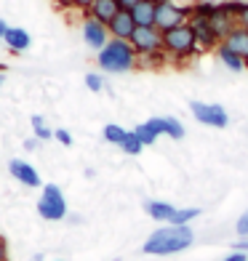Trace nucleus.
I'll use <instances>...</instances> for the list:
<instances>
[{"mask_svg":"<svg viewBox=\"0 0 248 261\" xmlns=\"http://www.w3.org/2000/svg\"><path fill=\"white\" fill-rule=\"evenodd\" d=\"M195 243V232L190 224H165V227L155 229L144 245H141V253L147 256H173V253H182L187 251Z\"/></svg>","mask_w":248,"mask_h":261,"instance_id":"1","label":"nucleus"},{"mask_svg":"<svg viewBox=\"0 0 248 261\" xmlns=\"http://www.w3.org/2000/svg\"><path fill=\"white\" fill-rule=\"evenodd\" d=\"M96 64H99L102 72L126 75V72H131V69L139 67V56H136L134 45L128 40L110 38V43L104 45L102 51H96Z\"/></svg>","mask_w":248,"mask_h":261,"instance_id":"2","label":"nucleus"},{"mask_svg":"<svg viewBox=\"0 0 248 261\" xmlns=\"http://www.w3.org/2000/svg\"><path fill=\"white\" fill-rule=\"evenodd\" d=\"M163 51L168 54V59H176V62H184V59L200 54V45H197L192 27L179 24L173 30H165L163 32Z\"/></svg>","mask_w":248,"mask_h":261,"instance_id":"3","label":"nucleus"},{"mask_svg":"<svg viewBox=\"0 0 248 261\" xmlns=\"http://www.w3.org/2000/svg\"><path fill=\"white\" fill-rule=\"evenodd\" d=\"M38 213H40L43 221H62V219H67V200H64V192L56 184H45L43 187V195L38 200Z\"/></svg>","mask_w":248,"mask_h":261,"instance_id":"4","label":"nucleus"},{"mask_svg":"<svg viewBox=\"0 0 248 261\" xmlns=\"http://www.w3.org/2000/svg\"><path fill=\"white\" fill-rule=\"evenodd\" d=\"M190 16H192V6H179L176 0H171V3H158L155 27L160 32H165V30H173L179 24H187Z\"/></svg>","mask_w":248,"mask_h":261,"instance_id":"5","label":"nucleus"},{"mask_svg":"<svg viewBox=\"0 0 248 261\" xmlns=\"http://www.w3.org/2000/svg\"><path fill=\"white\" fill-rule=\"evenodd\" d=\"M190 112L197 123H203L208 128H227L230 125V115L221 104H211V101H190Z\"/></svg>","mask_w":248,"mask_h":261,"instance_id":"6","label":"nucleus"},{"mask_svg":"<svg viewBox=\"0 0 248 261\" xmlns=\"http://www.w3.org/2000/svg\"><path fill=\"white\" fill-rule=\"evenodd\" d=\"M128 43L134 45L136 56L141 59V56H150V54H155V51L163 48V32L158 27H136L134 38Z\"/></svg>","mask_w":248,"mask_h":261,"instance_id":"7","label":"nucleus"},{"mask_svg":"<svg viewBox=\"0 0 248 261\" xmlns=\"http://www.w3.org/2000/svg\"><path fill=\"white\" fill-rule=\"evenodd\" d=\"M80 35H83V43H86L88 48H93V51H102L104 45L110 43L107 24H102V21H96L88 14H86V19H83V24H80Z\"/></svg>","mask_w":248,"mask_h":261,"instance_id":"8","label":"nucleus"},{"mask_svg":"<svg viewBox=\"0 0 248 261\" xmlns=\"http://www.w3.org/2000/svg\"><path fill=\"white\" fill-rule=\"evenodd\" d=\"M187 24H190L192 32H195L200 51H216L219 45H221V38L214 32V27H211L208 19H203V16H190V21H187Z\"/></svg>","mask_w":248,"mask_h":261,"instance_id":"9","label":"nucleus"},{"mask_svg":"<svg viewBox=\"0 0 248 261\" xmlns=\"http://www.w3.org/2000/svg\"><path fill=\"white\" fill-rule=\"evenodd\" d=\"M110 30V38H117V40H131L134 38V32H136V21L131 16V11L128 8H120L115 14V19L107 24Z\"/></svg>","mask_w":248,"mask_h":261,"instance_id":"10","label":"nucleus"},{"mask_svg":"<svg viewBox=\"0 0 248 261\" xmlns=\"http://www.w3.org/2000/svg\"><path fill=\"white\" fill-rule=\"evenodd\" d=\"M8 173L14 176V179L19 184H24V187H40V173L35 171V165H30L27 160H21V158H14L8 163Z\"/></svg>","mask_w":248,"mask_h":261,"instance_id":"11","label":"nucleus"},{"mask_svg":"<svg viewBox=\"0 0 248 261\" xmlns=\"http://www.w3.org/2000/svg\"><path fill=\"white\" fill-rule=\"evenodd\" d=\"M150 125H152V130H155L158 136H168V139H173V141H179V139H184V125L176 120V117H150L147 120Z\"/></svg>","mask_w":248,"mask_h":261,"instance_id":"12","label":"nucleus"},{"mask_svg":"<svg viewBox=\"0 0 248 261\" xmlns=\"http://www.w3.org/2000/svg\"><path fill=\"white\" fill-rule=\"evenodd\" d=\"M208 21H211V27H214V32L219 35V38L224 40L227 38V35L238 27V19H235L232 14H227V11H224V6L221 3H216V11L214 14L208 16Z\"/></svg>","mask_w":248,"mask_h":261,"instance_id":"13","label":"nucleus"},{"mask_svg":"<svg viewBox=\"0 0 248 261\" xmlns=\"http://www.w3.org/2000/svg\"><path fill=\"white\" fill-rule=\"evenodd\" d=\"M131 16L136 21V27H155L158 3H155V0H139V3L131 8Z\"/></svg>","mask_w":248,"mask_h":261,"instance_id":"14","label":"nucleus"},{"mask_svg":"<svg viewBox=\"0 0 248 261\" xmlns=\"http://www.w3.org/2000/svg\"><path fill=\"white\" fill-rule=\"evenodd\" d=\"M117 11H120V3H117V0H93L86 14L93 16L96 21H102V24H110Z\"/></svg>","mask_w":248,"mask_h":261,"instance_id":"15","label":"nucleus"},{"mask_svg":"<svg viewBox=\"0 0 248 261\" xmlns=\"http://www.w3.org/2000/svg\"><path fill=\"white\" fill-rule=\"evenodd\" d=\"M3 43H6V48L11 54H21V51H27L30 45H32V38H30V32L21 30V27H8Z\"/></svg>","mask_w":248,"mask_h":261,"instance_id":"16","label":"nucleus"},{"mask_svg":"<svg viewBox=\"0 0 248 261\" xmlns=\"http://www.w3.org/2000/svg\"><path fill=\"white\" fill-rule=\"evenodd\" d=\"M144 211L152 221H163V224H171L176 216V208L171 203H165V200H147Z\"/></svg>","mask_w":248,"mask_h":261,"instance_id":"17","label":"nucleus"},{"mask_svg":"<svg viewBox=\"0 0 248 261\" xmlns=\"http://www.w3.org/2000/svg\"><path fill=\"white\" fill-rule=\"evenodd\" d=\"M216 56L221 59V64L224 67H227L230 69V72H243V69H245V62H243V56H238V54H235L232 48H227V45H219V48H216Z\"/></svg>","mask_w":248,"mask_h":261,"instance_id":"18","label":"nucleus"},{"mask_svg":"<svg viewBox=\"0 0 248 261\" xmlns=\"http://www.w3.org/2000/svg\"><path fill=\"white\" fill-rule=\"evenodd\" d=\"M126 134H128V130H126L123 125H117V123H107V125H104V130H102L104 141H107V144H117V147L123 144Z\"/></svg>","mask_w":248,"mask_h":261,"instance_id":"19","label":"nucleus"},{"mask_svg":"<svg viewBox=\"0 0 248 261\" xmlns=\"http://www.w3.org/2000/svg\"><path fill=\"white\" fill-rule=\"evenodd\" d=\"M30 123H32V134H35V139L38 141H48V139H54V130L45 125V120L40 115H32L30 117Z\"/></svg>","mask_w":248,"mask_h":261,"instance_id":"20","label":"nucleus"},{"mask_svg":"<svg viewBox=\"0 0 248 261\" xmlns=\"http://www.w3.org/2000/svg\"><path fill=\"white\" fill-rule=\"evenodd\" d=\"M120 149L126 152V155H139V152L141 149H144V144H141V141H139V136L134 134V130H128V134H126V139H123V144H120Z\"/></svg>","mask_w":248,"mask_h":261,"instance_id":"21","label":"nucleus"},{"mask_svg":"<svg viewBox=\"0 0 248 261\" xmlns=\"http://www.w3.org/2000/svg\"><path fill=\"white\" fill-rule=\"evenodd\" d=\"M134 134L139 136V141H141L144 147H150V144H155V141H158V134L152 130L150 123H139V125L134 128Z\"/></svg>","mask_w":248,"mask_h":261,"instance_id":"22","label":"nucleus"},{"mask_svg":"<svg viewBox=\"0 0 248 261\" xmlns=\"http://www.w3.org/2000/svg\"><path fill=\"white\" fill-rule=\"evenodd\" d=\"M165 62H168V54H165L163 48L155 51V54H150V56H141V59H139V64H141V67H152V69L165 67Z\"/></svg>","mask_w":248,"mask_h":261,"instance_id":"23","label":"nucleus"},{"mask_svg":"<svg viewBox=\"0 0 248 261\" xmlns=\"http://www.w3.org/2000/svg\"><path fill=\"white\" fill-rule=\"evenodd\" d=\"M200 216V208H176V216H173V221L171 224H190V221H195Z\"/></svg>","mask_w":248,"mask_h":261,"instance_id":"24","label":"nucleus"},{"mask_svg":"<svg viewBox=\"0 0 248 261\" xmlns=\"http://www.w3.org/2000/svg\"><path fill=\"white\" fill-rule=\"evenodd\" d=\"M86 88L93 91V93L104 91V77H102L99 72H88V75H86Z\"/></svg>","mask_w":248,"mask_h":261,"instance_id":"25","label":"nucleus"},{"mask_svg":"<svg viewBox=\"0 0 248 261\" xmlns=\"http://www.w3.org/2000/svg\"><path fill=\"white\" fill-rule=\"evenodd\" d=\"M54 139L59 141V144H64V147H72V134H69V130H64V128L54 130Z\"/></svg>","mask_w":248,"mask_h":261,"instance_id":"26","label":"nucleus"},{"mask_svg":"<svg viewBox=\"0 0 248 261\" xmlns=\"http://www.w3.org/2000/svg\"><path fill=\"white\" fill-rule=\"evenodd\" d=\"M235 229H238L240 237H248V211L243 213V216L238 219V224H235Z\"/></svg>","mask_w":248,"mask_h":261,"instance_id":"27","label":"nucleus"},{"mask_svg":"<svg viewBox=\"0 0 248 261\" xmlns=\"http://www.w3.org/2000/svg\"><path fill=\"white\" fill-rule=\"evenodd\" d=\"M232 251H240V253H248V237H240L238 243H232Z\"/></svg>","mask_w":248,"mask_h":261,"instance_id":"28","label":"nucleus"},{"mask_svg":"<svg viewBox=\"0 0 248 261\" xmlns=\"http://www.w3.org/2000/svg\"><path fill=\"white\" fill-rule=\"evenodd\" d=\"M238 24L248 30V0H245V8L240 11V16H238Z\"/></svg>","mask_w":248,"mask_h":261,"instance_id":"29","label":"nucleus"},{"mask_svg":"<svg viewBox=\"0 0 248 261\" xmlns=\"http://www.w3.org/2000/svg\"><path fill=\"white\" fill-rule=\"evenodd\" d=\"M224 261H248V253H240V251H232Z\"/></svg>","mask_w":248,"mask_h":261,"instance_id":"30","label":"nucleus"},{"mask_svg":"<svg viewBox=\"0 0 248 261\" xmlns=\"http://www.w3.org/2000/svg\"><path fill=\"white\" fill-rule=\"evenodd\" d=\"M0 261H8V243H6V237H0Z\"/></svg>","mask_w":248,"mask_h":261,"instance_id":"31","label":"nucleus"},{"mask_svg":"<svg viewBox=\"0 0 248 261\" xmlns=\"http://www.w3.org/2000/svg\"><path fill=\"white\" fill-rule=\"evenodd\" d=\"M93 0H72V8H80V11H88Z\"/></svg>","mask_w":248,"mask_h":261,"instance_id":"32","label":"nucleus"},{"mask_svg":"<svg viewBox=\"0 0 248 261\" xmlns=\"http://www.w3.org/2000/svg\"><path fill=\"white\" fill-rule=\"evenodd\" d=\"M38 144H40V141L32 136V139H27V141H24V149H27V152H32V149H38Z\"/></svg>","mask_w":248,"mask_h":261,"instance_id":"33","label":"nucleus"},{"mask_svg":"<svg viewBox=\"0 0 248 261\" xmlns=\"http://www.w3.org/2000/svg\"><path fill=\"white\" fill-rule=\"evenodd\" d=\"M117 3H120V8H128V11H131V8L139 3V0H117Z\"/></svg>","mask_w":248,"mask_h":261,"instance_id":"34","label":"nucleus"},{"mask_svg":"<svg viewBox=\"0 0 248 261\" xmlns=\"http://www.w3.org/2000/svg\"><path fill=\"white\" fill-rule=\"evenodd\" d=\"M6 32H8V24H6V21H3V19H0V40H3V38H6Z\"/></svg>","mask_w":248,"mask_h":261,"instance_id":"35","label":"nucleus"},{"mask_svg":"<svg viewBox=\"0 0 248 261\" xmlns=\"http://www.w3.org/2000/svg\"><path fill=\"white\" fill-rule=\"evenodd\" d=\"M54 3H59L62 8H72V0H54Z\"/></svg>","mask_w":248,"mask_h":261,"instance_id":"36","label":"nucleus"},{"mask_svg":"<svg viewBox=\"0 0 248 261\" xmlns=\"http://www.w3.org/2000/svg\"><path fill=\"white\" fill-rule=\"evenodd\" d=\"M3 83H6V75H3V69H0V86H3Z\"/></svg>","mask_w":248,"mask_h":261,"instance_id":"37","label":"nucleus"},{"mask_svg":"<svg viewBox=\"0 0 248 261\" xmlns=\"http://www.w3.org/2000/svg\"><path fill=\"white\" fill-rule=\"evenodd\" d=\"M155 3H171V0H155Z\"/></svg>","mask_w":248,"mask_h":261,"instance_id":"38","label":"nucleus"},{"mask_svg":"<svg viewBox=\"0 0 248 261\" xmlns=\"http://www.w3.org/2000/svg\"><path fill=\"white\" fill-rule=\"evenodd\" d=\"M112 261H120V258H112Z\"/></svg>","mask_w":248,"mask_h":261,"instance_id":"39","label":"nucleus"},{"mask_svg":"<svg viewBox=\"0 0 248 261\" xmlns=\"http://www.w3.org/2000/svg\"><path fill=\"white\" fill-rule=\"evenodd\" d=\"M56 261H62V258H56Z\"/></svg>","mask_w":248,"mask_h":261,"instance_id":"40","label":"nucleus"},{"mask_svg":"<svg viewBox=\"0 0 248 261\" xmlns=\"http://www.w3.org/2000/svg\"><path fill=\"white\" fill-rule=\"evenodd\" d=\"M0 69H3V67H0Z\"/></svg>","mask_w":248,"mask_h":261,"instance_id":"41","label":"nucleus"}]
</instances>
